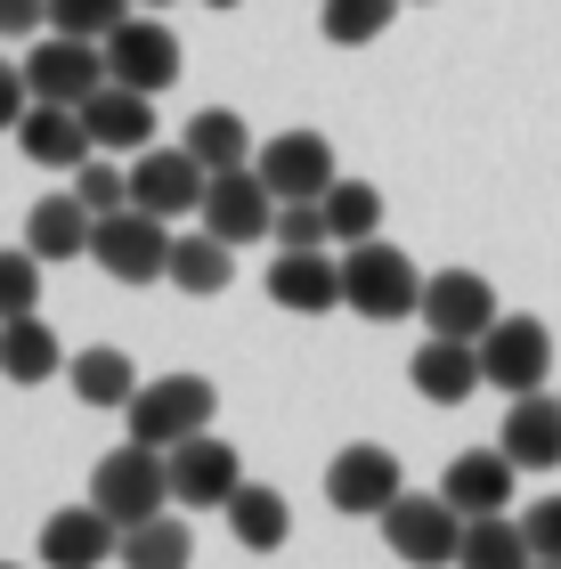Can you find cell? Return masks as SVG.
<instances>
[{
  "label": "cell",
  "instance_id": "37",
  "mask_svg": "<svg viewBox=\"0 0 561 569\" xmlns=\"http://www.w3.org/2000/svg\"><path fill=\"white\" fill-rule=\"evenodd\" d=\"M49 33V0H0V41H41Z\"/></svg>",
  "mask_w": 561,
  "mask_h": 569
},
{
  "label": "cell",
  "instance_id": "32",
  "mask_svg": "<svg viewBox=\"0 0 561 569\" xmlns=\"http://www.w3.org/2000/svg\"><path fill=\"white\" fill-rule=\"evenodd\" d=\"M41 252L33 244H17V252H0V326L9 318H41Z\"/></svg>",
  "mask_w": 561,
  "mask_h": 569
},
{
  "label": "cell",
  "instance_id": "8",
  "mask_svg": "<svg viewBox=\"0 0 561 569\" xmlns=\"http://www.w3.org/2000/svg\"><path fill=\"white\" fill-rule=\"evenodd\" d=\"M252 171L269 179L277 203H325V188L342 179L334 139H325V131H277L261 154H252Z\"/></svg>",
  "mask_w": 561,
  "mask_h": 569
},
{
  "label": "cell",
  "instance_id": "30",
  "mask_svg": "<svg viewBox=\"0 0 561 569\" xmlns=\"http://www.w3.org/2000/svg\"><path fill=\"white\" fill-rule=\"evenodd\" d=\"M325 220H334V244H374L382 237V188H367V179H334L325 188Z\"/></svg>",
  "mask_w": 561,
  "mask_h": 569
},
{
  "label": "cell",
  "instance_id": "18",
  "mask_svg": "<svg viewBox=\"0 0 561 569\" xmlns=\"http://www.w3.org/2000/svg\"><path fill=\"white\" fill-rule=\"evenodd\" d=\"M269 301L293 309V318L342 309V252H277L269 261Z\"/></svg>",
  "mask_w": 561,
  "mask_h": 569
},
{
  "label": "cell",
  "instance_id": "5",
  "mask_svg": "<svg viewBox=\"0 0 561 569\" xmlns=\"http://www.w3.org/2000/svg\"><path fill=\"white\" fill-rule=\"evenodd\" d=\"M107 82H122V90H147V98H163L171 82H180V33L156 17V9H139V17H122L107 41Z\"/></svg>",
  "mask_w": 561,
  "mask_h": 569
},
{
  "label": "cell",
  "instance_id": "28",
  "mask_svg": "<svg viewBox=\"0 0 561 569\" xmlns=\"http://www.w3.org/2000/svg\"><path fill=\"white\" fill-rule=\"evenodd\" d=\"M180 147L196 154L203 171H244L252 154H261V147H252V131H244V114H228V107H203V114L188 122Z\"/></svg>",
  "mask_w": 561,
  "mask_h": 569
},
{
  "label": "cell",
  "instance_id": "41",
  "mask_svg": "<svg viewBox=\"0 0 561 569\" xmlns=\"http://www.w3.org/2000/svg\"><path fill=\"white\" fill-rule=\"evenodd\" d=\"M212 9H237V0H212Z\"/></svg>",
  "mask_w": 561,
  "mask_h": 569
},
{
  "label": "cell",
  "instance_id": "14",
  "mask_svg": "<svg viewBox=\"0 0 561 569\" xmlns=\"http://www.w3.org/2000/svg\"><path fill=\"white\" fill-rule=\"evenodd\" d=\"M163 463H171V505H228L244 488V463H237V448H228L220 431H196V439H180V448H163Z\"/></svg>",
  "mask_w": 561,
  "mask_h": 569
},
{
  "label": "cell",
  "instance_id": "6",
  "mask_svg": "<svg viewBox=\"0 0 561 569\" xmlns=\"http://www.w3.org/2000/svg\"><path fill=\"white\" fill-rule=\"evenodd\" d=\"M382 546H391L407 569H455V553H464V512H455L448 497H407L382 512Z\"/></svg>",
  "mask_w": 561,
  "mask_h": 569
},
{
  "label": "cell",
  "instance_id": "31",
  "mask_svg": "<svg viewBox=\"0 0 561 569\" xmlns=\"http://www.w3.org/2000/svg\"><path fill=\"white\" fill-rule=\"evenodd\" d=\"M399 9H407V0H318V24H325L334 49H367V41L391 33Z\"/></svg>",
  "mask_w": 561,
  "mask_h": 569
},
{
  "label": "cell",
  "instance_id": "39",
  "mask_svg": "<svg viewBox=\"0 0 561 569\" xmlns=\"http://www.w3.org/2000/svg\"><path fill=\"white\" fill-rule=\"evenodd\" d=\"M139 9H171V0H139Z\"/></svg>",
  "mask_w": 561,
  "mask_h": 569
},
{
  "label": "cell",
  "instance_id": "10",
  "mask_svg": "<svg viewBox=\"0 0 561 569\" xmlns=\"http://www.w3.org/2000/svg\"><path fill=\"white\" fill-rule=\"evenodd\" d=\"M203 188H212V171H203L188 147H147V154H131V203H139V212H156V220L203 212Z\"/></svg>",
  "mask_w": 561,
  "mask_h": 569
},
{
  "label": "cell",
  "instance_id": "9",
  "mask_svg": "<svg viewBox=\"0 0 561 569\" xmlns=\"http://www.w3.org/2000/svg\"><path fill=\"white\" fill-rule=\"evenodd\" d=\"M24 82H33V98H49V107H82V98L107 90V49L73 41V33H41L33 58H24Z\"/></svg>",
  "mask_w": 561,
  "mask_h": 569
},
{
  "label": "cell",
  "instance_id": "1",
  "mask_svg": "<svg viewBox=\"0 0 561 569\" xmlns=\"http://www.w3.org/2000/svg\"><path fill=\"white\" fill-rule=\"evenodd\" d=\"M342 309H359L367 326H391V318H415L423 309V269L407 261L399 244H350L342 252Z\"/></svg>",
  "mask_w": 561,
  "mask_h": 569
},
{
  "label": "cell",
  "instance_id": "15",
  "mask_svg": "<svg viewBox=\"0 0 561 569\" xmlns=\"http://www.w3.org/2000/svg\"><path fill=\"white\" fill-rule=\"evenodd\" d=\"M17 147H24V163H41V171H82L90 154H98V139H90V122H82V107H49V98H33L24 107V122L9 131Z\"/></svg>",
  "mask_w": 561,
  "mask_h": 569
},
{
  "label": "cell",
  "instance_id": "19",
  "mask_svg": "<svg viewBox=\"0 0 561 569\" xmlns=\"http://www.w3.org/2000/svg\"><path fill=\"white\" fill-rule=\"evenodd\" d=\"M114 553H122V529L98 505H66V512H49V521H41V561L49 569H98Z\"/></svg>",
  "mask_w": 561,
  "mask_h": 569
},
{
  "label": "cell",
  "instance_id": "33",
  "mask_svg": "<svg viewBox=\"0 0 561 569\" xmlns=\"http://www.w3.org/2000/svg\"><path fill=\"white\" fill-rule=\"evenodd\" d=\"M122 17H139V0H49V33L73 41H107Z\"/></svg>",
  "mask_w": 561,
  "mask_h": 569
},
{
  "label": "cell",
  "instance_id": "25",
  "mask_svg": "<svg viewBox=\"0 0 561 569\" xmlns=\"http://www.w3.org/2000/svg\"><path fill=\"white\" fill-rule=\"evenodd\" d=\"M0 375L9 382H49V375H66V350H58V333H49V318H9L0 326Z\"/></svg>",
  "mask_w": 561,
  "mask_h": 569
},
{
  "label": "cell",
  "instance_id": "12",
  "mask_svg": "<svg viewBox=\"0 0 561 569\" xmlns=\"http://www.w3.org/2000/svg\"><path fill=\"white\" fill-rule=\"evenodd\" d=\"M203 228H212L220 244H261L269 228H277V196H269V179L261 171H212V188H203Z\"/></svg>",
  "mask_w": 561,
  "mask_h": 569
},
{
  "label": "cell",
  "instance_id": "7",
  "mask_svg": "<svg viewBox=\"0 0 561 569\" xmlns=\"http://www.w3.org/2000/svg\"><path fill=\"white\" fill-rule=\"evenodd\" d=\"M407 497V472H399V456L391 448H374V439H350V448L325 463V505L334 512H350V521H382V512H391Z\"/></svg>",
  "mask_w": 561,
  "mask_h": 569
},
{
  "label": "cell",
  "instance_id": "24",
  "mask_svg": "<svg viewBox=\"0 0 561 569\" xmlns=\"http://www.w3.org/2000/svg\"><path fill=\"white\" fill-rule=\"evenodd\" d=\"M228 512V537H237L244 553H277L293 537V512H285V497H277V488H261V480H244L237 497L220 505Z\"/></svg>",
  "mask_w": 561,
  "mask_h": 569
},
{
  "label": "cell",
  "instance_id": "22",
  "mask_svg": "<svg viewBox=\"0 0 561 569\" xmlns=\"http://www.w3.org/2000/svg\"><path fill=\"white\" fill-rule=\"evenodd\" d=\"M497 448L521 463V472H553L561 463V399L553 391H529L504 407V431H497Z\"/></svg>",
  "mask_w": 561,
  "mask_h": 569
},
{
  "label": "cell",
  "instance_id": "40",
  "mask_svg": "<svg viewBox=\"0 0 561 569\" xmlns=\"http://www.w3.org/2000/svg\"><path fill=\"white\" fill-rule=\"evenodd\" d=\"M529 569H561V561H529Z\"/></svg>",
  "mask_w": 561,
  "mask_h": 569
},
{
  "label": "cell",
  "instance_id": "27",
  "mask_svg": "<svg viewBox=\"0 0 561 569\" xmlns=\"http://www.w3.org/2000/svg\"><path fill=\"white\" fill-rule=\"evenodd\" d=\"M228 277H237V244H220L212 228H196V237L171 244V284H180V293L212 301V293H228Z\"/></svg>",
  "mask_w": 561,
  "mask_h": 569
},
{
  "label": "cell",
  "instance_id": "42",
  "mask_svg": "<svg viewBox=\"0 0 561 569\" xmlns=\"http://www.w3.org/2000/svg\"><path fill=\"white\" fill-rule=\"evenodd\" d=\"M0 569H17V561H0Z\"/></svg>",
  "mask_w": 561,
  "mask_h": 569
},
{
  "label": "cell",
  "instance_id": "21",
  "mask_svg": "<svg viewBox=\"0 0 561 569\" xmlns=\"http://www.w3.org/2000/svg\"><path fill=\"white\" fill-rule=\"evenodd\" d=\"M90 237H98V212L73 188L41 196L33 212H24V244H33L41 261H90Z\"/></svg>",
  "mask_w": 561,
  "mask_h": 569
},
{
  "label": "cell",
  "instance_id": "34",
  "mask_svg": "<svg viewBox=\"0 0 561 569\" xmlns=\"http://www.w3.org/2000/svg\"><path fill=\"white\" fill-rule=\"evenodd\" d=\"M73 196H82L98 220H107V212H131V171H122V163H107V147H98L90 163L73 171Z\"/></svg>",
  "mask_w": 561,
  "mask_h": 569
},
{
  "label": "cell",
  "instance_id": "36",
  "mask_svg": "<svg viewBox=\"0 0 561 569\" xmlns=\"http://www.w3.org/2000/svg\"><path fill=\"white\" fill-rule=\"evenodd\" d=\"M521 529H529V546H538V561H561V497H538L521 512Z\"/></svg>",
  "mask_w": 561,
  "mask_h": 569
},
{
  "label": "cell",
  "instance_id": "43",
  "mask_svg": "<svg viewBox=\"0 0 561 569\" xmlns=\"http://www.w3.org/2000/svg\"><path fill=\"white\" fill-rule=\"evenodd\" d=\"M0 382H9V375H0Z\"/></svg>",
  "mask_w": 561,
  "mask_h": 569
},
{
  "label": "cell",
  "instance_id": "11",
  "mask_svg": "<svg viewBox=\"0 0 561 569\" xmlns=\"http://www.w3.org/2000/svg\"><path fill=\"white\" fill-rule=\"evenodd\" d=\"M504 318L497 309V284L480 269H440L423 277V326L448 333V342H489V326Z\"/></svg>",
  "mask_w": 561,
  "mask_h": 569
},
{
  "label": "cell",
  "instance_id": "13",
  "mask_svg": "<svg viewBox=\"0 0 561 569\" xmlns=\"http://www.w3.org/2000/svg\"><path fill=\"white\" fill-rule=\"evenodd\" d=\"M480 367H489V382L504 399H529V391H545V375H553V333L538 318H497L489 342H480Z\"/></svg>",
  "mask_w": 561,
  "mask_h": 569
},
{
  "label": "cell",
  "instance_id": "20",
  "mask_svg": "<svg viewBox=\"0 0 561 569\" xmlns=\"http://www.w3.org/2000/svg\"><path fill=\"white\" fill-rule=\"evenodd\" d=\"M82 122H90V139L107 154H147V147H156V98H147V90L107 82L98 98H82Z\"/></svg>",
  "mask_w": 561,
  "mask_h": 569
},
{
  "label": "cell",
  "instance_id": "26",
  "mask_svg": "<svg viewBox=\"0 0 561 569\" xmlns=\"http://www.w3.org/2000/svg\"><path fill=\"white\" fill-rule=\"evenodd\" d=\"M538 561V546H529V529L513 521V512H480V521H464V553H455V569H529Z\"/></svg>",
  "mask_w": 561,
  "mask_h": 569
},
{
  "label": "cell",
  "instance_id": "4",
  "mask_svg": "<svg viewBox=\"0 0 561 569\" xmlns=\"http://www.w3.org/2000/svg\"><path fill=\"white\" fill-rule=\"evenodd\" d=\"M171 220H156V212H107L98 220V237H90V261L107 269L114 284H163L171 277Z\"/></svg>",
  "mask_w": 561,
  "mask_h": 569
},
{
  "label": "cell",
  "instance_id": "16",
  "mask_svg": "<svg viewBox=\"0 0 561 569\" xmlns=\"http://www.w3.org/2000/svg\"><path fill=\"white\" fill-rule=\"evenodd\" d=\"M407 382H415V399H431V407H464L480 382H489V367H480V342L423 333V350L407 358Z\"/></svg>",
  "mask_w": 561,
  "mask_h": 569
},
{
  "label": "cell",
  "instance_id": "38",
  "mask_svg": "<svg viewBox=\"0 0 561 569\" xmlns=\"http://www.w3.org/2000/svg\"><path fill=\"white\" fill-rule=\"evenodd\" d=\"M24 107H33V82H24V66H9V58H0V131H17V122H24Z\"/></svg>",
  "mask_w": 561,
  "mask_h": 569
},
{
  "label": "cell",
  "instance_id": "29",
  "mask_svg": "<svg viewBox=\"0 0 561 569\" xmlns=\"http://www.w3.org/2000/svg\"><path fill=\"white\" fill-rule=\"evenodd\" d=\"M122 569H188L196 561V529L180 521V512H156V521H139V529H122Z\"/></svg>",
  "mask_w": 561,
  "mask_h": 569
},
{
  "label": "cell",
  "instance_id": "17",
  "mask_svg": "<svg viewBox=\"0 0 561 569\" xmlns=\"http://www.w3.org/2000/svg\"><path fill=\"white\" fill-rule=\"evenodd\" d=\"M513 480H521V463L504 448H464L440 472V497L464 512V521H480V512H513Z\"/></svg>",
  "mask_w": 561,
  "mask_h": 569
},
{
  "label": "cell",
  "instance_id": "3",
  "mask_svg": "<svg viewBox=\"0 0 561 569\" xmlns=\"http://www.w3.org/2000/svg\"><path fill=\"white\" fill-rule=\"evenodd\" d=\"M220 416V391L203 375H163V382H139V399L122 407V423H131L139 448H180V439L212 431Z\"/></svg>",
  "mask_w": 561,
  "mask_h": 569
},
{
  "label": "cell",
  "instance_id": "23",
  "mask_svg": "<svg viewBox=\"0 0 561 569\" xmlns=\"http://www.w3.org/2000/svg\"><path fill=\"white\" fill-rule=\"evenodd\" d=\"M66 382H73V399H82V407H131L139 399V367H131V350H114V342L73 350L66 358Z\"/></svg>",
  "mask_w": 561,
  "mask_h": 569
},
{
  "label": "cell",
  "instance_id": "35",
  "mask_svg": "<svg viewBox=\"0 0 561 569\" xmlns=\"http://www.w3.org/2000/svg\"><path fill=\"white\" fill-rule=\"evenodd\" d=\"M277 252H325L334 244V220H325V203H277Z\"/></svg>",
  "mask_w": 561,
  "mask_h": 569
},
{
  "label": "cell",
  "instance_id": "2",
  "mask_svg": "<svg viewBox=\"0 0 561 569\" xmlns=\"http://www.w3.org/2000/svg\"><path fill=\"white\" fill-rule=\"evenodd\" d=\"M90 505L107 512L114 529L156 521V512L171 505V463H163V448H139V439H122L114 456H98V472H90Z\"/></svg>",
  "mask_w": 561,
  "mask_h": 569
}]
</instances>
